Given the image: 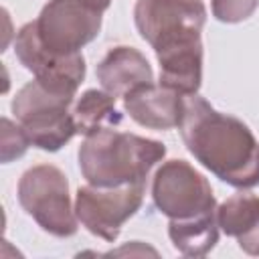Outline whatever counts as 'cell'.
<instances>
[{"mask_svg":"<svg viewBox=\"0 0 259 259\" xmlns=\"http://www.w3.org/2000/svg\"><path fill=\"white\" fill-rule=\"evenodd\" d=\"M14 53L18 61L34 75L36 81L53 91L75 97L79 85L85 79V59L81 53L61 55L49 51L34 28V22L24 24L14 40Z\"/></svg>","mask_w":259,"mask_h":259,"instance_id":"cell-9","label":"cell"},{"mask_svg":"<svg viewBox=\"0 0 259 259\" xmlns=\"http://www.w3.org/2000/svg\"><path fill=\"white\" fill-rule=\"evenodd\" d=\"M259 6V0H212V14L217 20L235 24L247 20Z\"/></svg>","mask_w":259,"mask_h":259,"instance_id":"cell-16","label":"cell"},{"mask_svg":"<svg viewBox=\"0 0 259 259\" xmlns=\"http://www.w3.org/2000/svg\"><path fill=\"white\" fill-rule=\"evenodd\" d=\"M125 113L140 125L150 130L178 127L184 111V95L164 87L146 83L132 89L123 97Z\"/></svg>","mask_w":259,"mask_h":259,"instance_id":"cell-10","label":"cell"},{"mask_svg":"<svg viewBox=\"0 0 259 259\" xmlns=\"http://www.w3.org/2000/svg\"><path fill=\"white\" fill-rule=\"evenodd\" d=\"M85 2H89L95 10H99V12H103V10H107L109 8V4H111V0H85Z\"/></svg>","mask_w":259,"mask_h":259,"instance_id":"cell-17","label":"cell"},{"mask_svg":"<svg viewBox=\"0 0 259 259\" xmlns=\"http://www.w3.org/2000/svg\"><path fill=\"white\" fill-rule=\"evenodd\" d=\"M77 134L89 136L99 127H107L111 123H119L121 115L115 109V97L107 91L89 89L85 91L71 109Z\"/></svg>","mask_w":259,"mask_h":259,"instance_id":"cell-14","label":"cell"},{"mask_svg":"<svg viewBox=\"0 0 259 259\" xmlns=\"http://www.w3.org/2000/svg\"><path fill=\"white\" fill-rule=\"evenodd\" d=\"M134 22L160 63V85L194 95L202 81V0H138Z\"/></svg>","mask_w":259,"mask_h":259,"instance_id":"cell-1","label":"cell"},{"mask_svg":"<svg viewBox=\"0 0 259 259\" xmlns=\"http://www.w3.org/2000/svg\"><path fill=\"white\" fill-rule=\"evenodd\" d=\"M101 14L85 0H49L32 22L49 51L73 55L99 34Z\"/></svg>","mask_w":259,"mask_h":259,"instance_id":"cell-8","label":"cell"},{"mask_svg":"<svg viewBox=\"0 0 259 259\" xmlns=\"http://www.w3.org/2000/svg\"><path fill=\"white\" fill-rule=\"evenodd\" d=\"M146 182H130L113 188L81 186L75 198V214L81 225L103 241H115L123 223L138 212Z\"/></svg>","mask_w":259,"mask_h":259,"instance_id":"cell-7","label":"cell"},{"mask_svg":"<svg viewBox=\"0 0 259 259\" xmlns=\"http://www.w3.org/2000/svg\"><path fill=\"white\" fill-rule=\"evenodd\" d=\"M178 130L188 152L217 178L235 188L259 184V142L241 119L194 93L184 97Z\"/></svg>","mask_w":259,"mask_h":259,"instance_id":"cell-2","label":"cell"},{"mask_svg":"<svg viewBox=\"0 0 259 259\" xmlns=\"http://www.w3.org/2000/svg\"><path fill=\"white\" fill-rule=\"evenodd\" d=\"M97 81L113 97H125L132 89L154 83V73L146 57L134 47L111 49L97 65Z\"/></svg>","mask_w":259,"mask_h":259,"instance_id":"cell-11","label":"cell"},{"mask_svg":"<svg viewBox=\"0 0 259 259\" xmlns=\"http://www.w3.org/2000/svg\"><path fill=\"white\" fill-rule=\"evenodd\" d=\"M168 235L172 245L186 257H202L206 255L219 241V221L217 210L204 212L194 219L168 223Z\"/></svg>","mask_w":259,"mask_h":259,"instance_id":"cell-13","label":"cell"},{"mask_svg":"<svg viewBox=\"0 0 259 259\" xmlns=\"http://www.w3.org/2000/svg\"><path fill=\"white\" fill-rule=\"evenodd\" d=\"M152 198L162 214L186 221L217 210L208 180L184 160L164 162L152 182Z\"/></svg>","mask_w":259,"mask_h":259,"instance_id":"cell-6","label":"cell"},{"mask_svg":"<svg viewBox=\"0 0 259 259\" xmlns=\"http://www.w3.org/2000/svg\"><path fill=\"white\" fill-rule=\"evenodd\" d=\"M0 146H2V162L8 164L10 160L20 158L26 152V148L30 146V142H28V138H26V134L18 121L12 123L8 117H2V142H0Z\"/></svg>","mask_w":259,"mask_h":259,"instance_id":"cell-15","label":"cell"},{"mask_svg":"<svg viewBox=\"0 0 259 259\" xmlns=\"http://www.w3.org/2000/svg\"><path fill=\"white\" fill-rule=\"evenodd\" d=\"M166 156V146L136 134L99 127L85 136L79 148V168L83 178L99 188L146 182L150 170Z\"/></svg>","mask_w":259,"mask_h":259,"instance_id":"cell-3","label":"cell"},{"mask_svg":"<svg viewBox=\"0 0 259 259\" xmlns=\"http://www.w3.org/2000/svg\"><path fill=\"white\" fill-rule=\"evenodd\" d=\"M71 103V95L53 91L34 79L14 95L10 107L34 148L57 152L77 134Z\"/></svg>","mask_w":259,"mask_h":259,"instance_id":"cell-4","label":"cell"},{"mask_svg":"<svg viewBox=\"0 0 259 259\" xmlns=\"http://www.w3.org/2000/svg\"><path fill=\"white\" fill-rule=\"evenodd\" d=\"M20 206L38 223V227L55 237H71L77 233V214L71 206L67 176L51 164L28 168L18 182Z\"/></svg>","mask_w":259,"mask_h":259,"instance_id":"cell-5","label":"cell"},{"mask_svg":"<svg viewBox=\"0 0 259 259\" xmlns=\"http://www.w3.org/2000/svg\"><path fill=\"white\" fill-rule=\"evenodd\" d=\"M219 229L237 239L247 255H259V198L239 192L217 208Z\"/></svg>","mask_w":259,"mask_h":259,"instance_id":"cell-12","label":"cell"}]
</instances>
